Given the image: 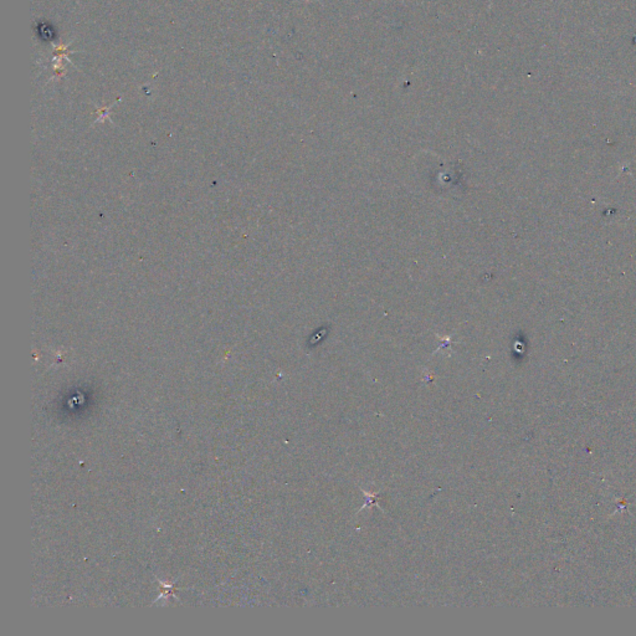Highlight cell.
<instances>
[{
  "instance_id": "6da1fadb",
  "label": "cell",
  "mask_w": 636,
  "mask_h": 636,
  "mask_svg": "<svg viewBox=\"0 0 636 636\" xmlns=\"http://www.w3.org/2000/svg\"><path fill=\"white\" fill-rule=\"evenodd\" d=\"M35 34L42 42H51L58 39V31L54 25L45 20H39L35 24Z\"/></svg>"
}]
</instances>
